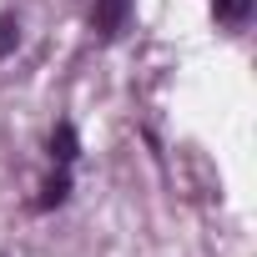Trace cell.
<instances>
[{
  "instance_id": "6da1fadb",
  "label": "cell",
  "mask_w": 257,
  "mask_h": 257,
  "mask_svg": "<svg viewBox=\"0 0 257 257\" xmlns=\"http://www.w3.org/2000/svg\"><path fill=\"white\" fill-rule=\"evenodd\" d=\"M126 16H132V0H96V11H91V26L101 41H116L126 31Z\"/></svg>"
},
{
  "instance_id": "7a4b0ae2",
  "label": "cell",
  "mask_w": 257,
  "mask_h": 257,
  "mask_svg": "<svg viewBox=\"0 0 257 257\" xmlns=\"http://www.w3.org/2000/svg\"><path fill=\"white\" fill-rule=\"evenodd\" d=\"M76 157H81V142H76V126H71V121H61L56 132H51V162L71 167Z\"/></svg>"
},
{
  "instance_id": "3957f363",
  "label": "cell",
  "mask_w": 257,
  "mask_h": 257,
  "mask_svg": "<svg viewBox=\"0 0 257 257\" xmlns=\"http://www.w3.org/2000/svg\"><path fill=\"white\" fill-rule=\"evenodd\" d=\"M252 11H257V0H212V16L222 26H247Z\"/></svg>"
},
{
  "instance_id": "277c9868",
  "label": "cell",
  "mask_w": 257,
  "mask_h": 257,
  "mask_svg": "<svg viewBox=\"0 0 257 257\" xmlns=\"http://www.w3.org/2000/svg\"><path fill=\"white\" fill-rule=\"evenodd\" d=\"M66 197H71V182H66V172H56V177H51V182H46V197H41V202H36V207H41V212H46V207H61V202H66Z\"/></svg>"
},
{
  "instance_id": "5b68a950",
  "label": "cell",
  "mask_w": 257,
  "mask_h": 257,
  "mask_svg": "<svg viewBox=\"0 0 257 257\" xmlns=\"http://www.w3.org/2000/svg\"><path fill=\"white\" fill-rule=\"evenodd\" d=\"M16 46H21V21L16 16H0V61H6Z\"/></svg>"
}]
</instances>
